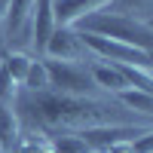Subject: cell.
Segmentation results:
<instances>
[{
    "instance_id": "3957f363",
    "label": "cell",
    "mask_w": 153,
    "mask_h": 153,
    "mask_svg": "<svg viewBox=\"0 0 153 153\" xmlns=\"http://www.w3.org/2000/svg\"><path fill=\"white\" fill-rule=\"evenodd\" d=\"M43 65L49 76V92L71 98H98V86L89 76L86 65H68V61H49V58H43Z\"/></svg>"
},
{
    "instance_id": "8992f818",
    "label": "cell",
    "mask_w": 153,
    "mask_h": 153,
    "mask_svg": "<svg viewBox=\"0 0 153 153\" xmlns=\"http://www.w3.org/2000/svg\"><path fill=\"white\" fill-rule=\"evenodd\" d=\"M28 28H31V49H34V58L43 55V49L49 43V37L55 31V19H52V0H37L34 12L28 19Z\"/></svg>"
},
{
    "instance_id": "e0dca14e",
    "label": "cell",
    "mask_w": 153,
    "mask_h": 153,
    "mask_svg": "<svg viewBox=\"0 0 153 153\" xmlns=\"http://www.w3.org/2000/svg\"><path fill=\"white\" fill-rule=\"evenodd\" d=\"M0 65H3V49H0Z\"/></svg>"
},
{
    "instance_id": "4fadbf2b",
    "label": "cell",
    "mask_w": 153,
    "mask_h": 153,
    "mask_svg": "<svg viewBox=\"0 0 153 153\" xmlns=\"http://www.w3.org/2000/svg\"><path fill=\"white\" fill-rule=\"evenodd\" d=\"M22 92H28V95L49 92V76H46V65H43V58H34V61H31V71H28V80H25Z\"/></svg>"
},
{
    "instance_id": "52a82bcc",
    "label": "cell",
    "mask_w": 153,
    "mask_h": 153,
    "mask_svg": "<svg viewBox=\"0 0 153 153\" xmlns=\"http://www.w3.org/2000/svg\"><path fill=\"white\" fill-rule=\"evenodd\" d=\"M86 68H89V76L95 80L98 92H107V95L113 98V95H120V92H126V89H129V80L123 76V71H120L117 65H107V61L89 58Z\"/></svg>"
},
{
    "instance_id": "5b68a950",
    "label": "cell",
    "mask_w": 153,
    "mask_h": 153,
    "mask_svg": "<svg viewBox=\"0 0 153 153\" xmlns=\"http://www.w3.org/2000/svg\"><path fill=\"white\" fill-rule=\"evenodd\" d=\"M40 58L80 65V61H89L92 55H89V49L83 46V37H80V31H76V28H55Z\"/></svg>"
},
{
    "instance_id": "7c38bea8",
    "label": "cell",
    "mask_w": 153,
    "mask_h": 153,
    "mask_svg": "<svg viewBox=\"0 0 153 153\" xmlns=\"http://www.w3.org/2000/svg\"><path fill=\"white\" fill-rule=\"evenodd\" d=\"M49 141H52V153H92V150H89V144H86L76 132L49 135Z\"/></svg>"
},
{
    "instance_id": "2e32d148",
    "label": "cell",
    "mask_w": 153,
    "mask_h": 153,
    "mask_svg": "<svg viewBox=\"0 0 153 153\" xmlns=\"http://www.w3.org/2000/svg\"><path fill=\"white\" fill-rule=\"evenodd\" d=\"M144 25H147V28H150V31H153V9H150V12H147V19H144Z\"/></svg>"
},
{
    "instance_id": "6da1fadb",
    "label": "cell",
    "mask_w": 153,
    "mask_h": 153,
    "mask_svg": "<svg viewBox=\"0 0 153 153\" xmlns=\"http://www.w3.org/2000/svg\"><path fill=\"white\" fill-rule=\"evenodd\" d=\"M12 107H16L22 126L43 135L83 132V129H95V126H144L147 123L129 113L113 98L104 101V98H71L55 92H40V95L19 92Z\"/></svg>"
},
{
    "instance_id": "5bb4252c",
    "label": "cell",
    "mask_w": 153,
    "mask_h": 153,
    "mask_svg": "<svg viewBox=\"0 0 153 153\" xmlns=\"http://www.w3.org/2000/svg\"><path fill=\"white\" fill-rule=\"evenodd\" d=\"M150 9H153V0H113L110 3V12H120V16H129L138 22H144Z\"/></svg>"
},
{
    "instance_id": "9a60e30c",
    "label": "cell",
    "mask_w": 153,
    "mask_h": 153,
    "mask_svg": "<svg viewBox=\"0 0 153 153\" xmlns=\"http://www.w3.org/2000/svg\"><path fill=\"white\" fill-rule=\"evenodd\" d=\"M9 3H12V0H0V22L6 19V12H9Z\"/></svg>"
},
{
    "instance_id": "30bf717a",
    "label": "cell",
    "mask_w": 153,
    "mask_h": 153,
    "mask_svg": "<svg viewBox=\"0 0 153 153\" xmlns=\"http://www.w3.org/2000/svg\"><path fill=\"white\" fill-rule=\"evenodd\" d=\"M34 3L37 0H12L9 3V12H6V37L12 40V37H19L22 34V28L28 25V19H31V12H34Z\"/></svg>"
},
{
    "instance_id": "9c48e42d",
    "label": "cell",
    "mask_w": 153,
    "mask_h": 153,
    "mask_svg": "<svg viewBox=\"0 0 153 153\" xmlns=\"http://www.w3.org/2000/svg\"><path fill=\"white\" fill-rule=\"evenodd\" d=\"M113 101L117 104H123L129 113H135L138 120H147V123H153V95L150 92H138V89H126V92H120V95H113Z\"/></svg>"
},
{
    "instance_id": "277c9868",
    "label": "cell",
    "mask_w": 153,
    "mask_h": 153,
    "mask_svg": "<svg viewBox=\"0 0 153 153\" xmlns=\"http://www.w3.org/2000/svg\"><path fill=\"white\" fill-rule=\"evenodd\" d=\"M80 37H83V46L89 49L92 58L107 61V65H129V68L150 71L153 74L150 52H144V49H135V46H126V43H117V40H107V37H95V34H80Z\"/></svg>"
},
{
    "instance_id": "8fae6325",
    "label": "cell",
    "mask_w": 153,
    "mask_h": 153,
    "mask_svg": "<svg viewBox=\"0 0 153 153\" xmlns=\"http://www.w3.org/2000/svg\"><path fill=\"white\" fill-rule=\"evenodd\" d=\"M16 153H52V141H49V135H43V132L22 129V138H19V144H16Z\"/></svg>"
},
{
    "instance_id": "ba28073f",
    "label": "cell",
    "mask_w": 153,
    "mask_h": 153,
    "mask_svg": "<svg viewBox=\"0 0 153 153\" xmlns=\"http://www.w3.org/2000/svg\"><path fill=\"white\" fill-rule=\"evenodd\" d=\"M22 138V120L16 107L9 104H0V153H12Z\"/></svg>"
},
{
    "instance_id": "7a4b0ae2",
    "label": "cell",
    "mask_w": 153,
    "mask_h": 153,
    "mask_svg": "<svg viewBox=\"0 0 153 153\" xmlns=\"http://www.w3.org/2000/svg\"><path fill=\"white\" fill-rule=\"evenodd\" d=\"M74 28L80 34L107 37V40H117V43H126V46L144 49V52H153V31L147 25L138 22V19H129V16H120V12H110V9L92 12L83 22H76Z\"/></svg>"
}]
</instances>
